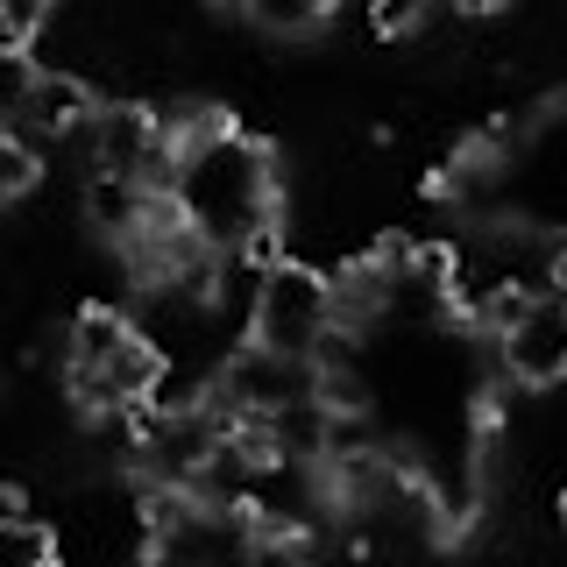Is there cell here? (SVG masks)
Masks as SVG:
<instances>
[{
    "instance_id": "obj_6",
    "label": "cell",
    "mask_w": 567,
    "mask_h": 567,
    "mask_svg": "<svg viewBox=\"0 0 567 567\" xmlns=\"http://www.w3.org/2000/svg\"><path fill=\"white\" fill-rule=\"evenodd\" d=\"M496 362L511 383H560L567 377V284L525 298L511 319H496Z\"/></svg>"
},
{
    "instance_id": "obj_4",
    "label": "cell",
    "mask_w": 567,
    "mask_h": 567,
    "mask_svg": "<svg viewBox=\"0 0 567 567\" xmlns=\"http://www.w3.org/2000/svg\"><path fill=\"white\" fill-rule=\"evenodd\" d=\"M348 333L341 312V284L298 270V262H270L248 291V341L277 348V354H306V362H327Z\"/></svg>"
},
{
    "instance_id": "obj_3",
    "label": "cell",
    "mask_w": 567,
    "mask_h": 567,
    "mask_svg": "<svg viewBox=\"0 0 567 567\" xmlns=\"http://www.w3.org/2000/svg\"><path fill=\"white\" fill-rule=\"evenodd\" d=\"M64 383H71V398L93 404V412H135V404L164 383V348L142 333V319L93 306V312L71 319Z\"/></svg>"
},
{
    "instance_id": "obj_1",
    "label": "cell",
    "mask_w": 567,
    "mask_h": 567,
    "mask_svg": "<svg viewBox=\"0 0 567 567\" xmlns=\"http://www.w3.org/2000/svg\"><path fill=\"white\" fill-rule=\"evenodd\" d=\"M164 199L199 248H213L220 262H248L277 235L284 177H277V156L256 135H241L235 121H185Z\"/></svg>"
},
{
    "instance_id": "obj_8",
    "label": "cell",
    "mask_w": 567,
    "mask_h": 567,
    "mask_svg": "<svg viewBox=\"0 0 567 567\" xmlns=\"http://www.w3.org/2000/svg\"><path fill=\"white\" fill-rule=\"evenodd\" d=\"M256 567H312V560H306V546H298L291 532H262V546H256Z\"/></svg>"
},
{
    "instance_id": "obj_5",
    "label": "cell",
    "mask_w": 567,
    "mask_h": 567,
    "mask_svg": "<svg viewBox=\"0 0 567 567\" xmlns=\"http://www.w3.org/2000/svg\"><path fill=\"white\" fill-rule=\"evenodd\" d=\"M262 532L270 525L241 504L164 496V511L150 518V567H256Z\"/></svg>"
},
{
    "instance_id": "obj_2",
    "label": "cell",
    "mask_w": 567,
    "mask_h": 567,
    "mask_svg": "<svg viewBox=\"0 0 567 567\" xmlns=\"http://www.w3.org/2000/svg\"><path fill=\"white\" fill-rule=\"evenodd\" d=\"M447 192L468 213V227L518 220L567 241V106H546V114L518 121L511 135H496L489 150H475Z\"/></svg>"
},
{
    "instance_id": "obj_7",
    "label": "cell",
    "mask_w": 567,
    "mask_h": 567,
    "mask_svg": "<svg viewBox=\"0 0 567 567\" xmlns=\"http://www.w3.org/2000/svg\"><path fill=\"white\" fill-rule=\"evenodd\" d=\"M227 8H241L248 22H262L277 35H306V29H319L333 14V0H227Z\"/></svg>"
},
{
    "instance_id": "obj_9",
    "label": "cell",
    "mask_w": 567,
    "mask_h": 567,
    "mask_svg": "<svg viewBox=\"0 0 567 567\" xmlns=\"http://www.w3.org/2000/svg\"><path fill=\"white\" fill-rule=\"evenodd\" d=\"M483 8H504V0H447V14H483Z\"/></svg>"
}]
</instances>
